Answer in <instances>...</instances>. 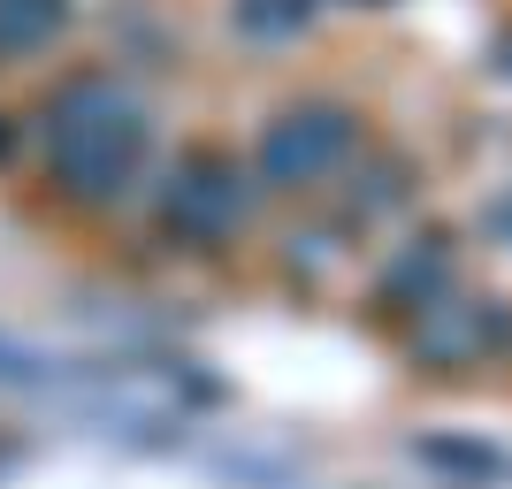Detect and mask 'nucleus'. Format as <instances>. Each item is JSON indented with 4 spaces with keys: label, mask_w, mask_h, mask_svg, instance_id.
<instances>
[{
    "label": "nucleus",
    "mask_w": 512,
    "mask_h": 489,
    "mask_svg": "<svg viewBox=\"0 0 512 489\" xmlns=\"http://www.w3.org/2000/svg\"><path fill=\"white\" fill-rule=\"evenodd\" d=\"M138 146H146V123H138L130 92L100 85V77L69 85L54 100V115H46V153H54L62 184L85 192V199L123 192V176L138 169Z\"/></svg>",
    "instance_id": "1"
},
{
    "label": "nucleus",
    "mask_w": 512,
    "mask_h": 489,
    "mask_svg": "<svg viewBox=\"0 0 512 489\" xmlns=\"http://www.w3.org/2000/svg\"><path fill=\"white\" fill-rule=\"evenodd\" d=\"M337 146H344L337 115H291V123H276V138H268V176H314Z\"/></svg>",
    "instance_id": "2"
},
{
    "label": "nucleus",
    "mask_w": 512,
    "mask_h": 489,
    "mask_svg": "<svg viewBox=\"0 0 512 489\" xmlns=\"http://www.w3.org/2000/svg\"><path fill=\"white\" fill-rule=\"evenodd\" d=\"M237 207H245V192H237L222 169H199L184 192H169V214H176V222H192V230H222Z\"/></svg>",
    "instance_id": "3"
},
{
    "label": "nucleus",
    "mask_w": 512,
    "mask_h": 489,
    "mask_svg": "<svg viewBox=\"0 0 512 489\" xmlns=\"http://www.w3.org/2000/svg\"><path fill=\"white\" fill-rule=\"evenodd\" d=\"M62 23V0H0V46H39Z\"/></svg>",
    "instance_id": "4"
}]
</instances>
